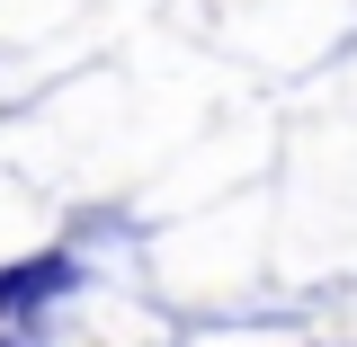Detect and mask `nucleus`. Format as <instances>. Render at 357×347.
I'll return each mask as SVG.
<instances>
[{"instance_id": "f257e3e1", "label": "nucleus", "mask_w": 357, "mask_h": 347, "mask_svg": "<svg viewBox=\"0 0 357 347\" xmlns=\"http://www.w3.org/2000/svg\"><path fill=\"white\" fill-rule=\"evenodd\" d=\"M63 285H72V259H63V250L18 259V267H0V312H36V303H54Z\"/></svg>"}]
</instances>
